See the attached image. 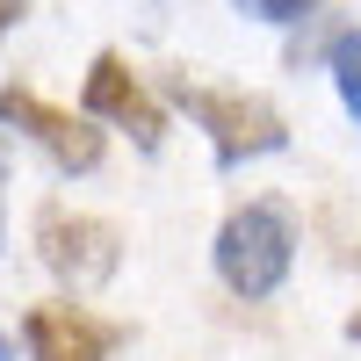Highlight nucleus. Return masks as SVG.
<instances>
[{
	"instance_id": "f257e3e1",
	"label": "nucleus",
	"mask_w": 361,
	"mask_h": 361,
	"mask_svg": "<svg viewBox=\"0 0 361 361\" xmlns=\"http://www.w3.org/2000/svg\"><path fill=\"white\" fill-rule=\"evenodd\" d=\"M296 260V238H289V217L275 202H253L217 231V275L238 289V296H275L282 275Z\"/></svg>"
},
{
	"instance_id": "f03ea898",
	"label": "nucleus",
	"mask_w": 361,
	"mask_h": 361,
	"mask_svg": "<svg viewBox=\"0 0 361 361\" xmlns=\"http://www.w3.org/2000/svg\"><path fill=\"white\" fill-rule=\"evenodd\" d=\"M173 102L195 116V123L217 137V159L224 166H238L246 152H282V116L275 109H260V102H246V94H209V87H173Z\"/></svg>"
},
{
	"instance_id": "7ed1b4c3",
	"label": "nucleus",
	"mask_w": 361,
	"mask_h": 361,
	"mask_svg": "<svg viewBox=\"0 0 361 361\" xmlns=\"http://www.w3.org/2000/svg\"><path fill=\"white\" fill-rule=\"evenodd\" d=\"M44 267L51 275H66L73 289H102L116 275V260H123V246H116L109 224H87V217H44Z\"/></svg>"
},
{
	"instance_id": "20e7f679",
	"label": "nucleus",
	"mask_w": 361,
	"mask_h": 361,
	"mask_svg": "<svg viewBox=\"0 0 361 361\" xmlns=\"http://www.w3.org/2000/svg\"><path fill=\"white\" fill-rule=\"evenodd\" d=\"M0 123H15V130H29L44 145V152L58 159V166H73V173H87L102 159V137L87 130V123H73V116H58V109H44L37 94H22V87H8L0 94Z\"/></svg>"
},
{
	"instance_id": "39448f33",
	"label": "nucleus",
	"mask_w": 361,
	"mask_h": 361,
	"mask_svg": "<svg viewBox=\"0 0 361 361\" xmlns=\"http://www.w3.org/2000/svg\"><path fill=\"white\" fill-rule=\"evenodd\" d=\"M109 347H116L109 325L80 318V311H66V304L29 311V361H102Z\"/></svg>"
},
{
	"instance_id": "423d86ee",
	"label": "nucleus",
	"mask_w": 361,
	"mask_h": 361,
	"mask_svg": "<svg viewBox=\"0 0 361 361\" xmlns=\"http://www.w3.org/2000/svg\"><path fill=\"white\" fill-rule=\"evenodd\" d=\"M87 116H116V123L137 130V145H159V109L137 94L123 58H94V73H87Z\"/></svg>"
},
{
	"instance_id": "0eeeda50",
	"label": "nucleus",
	"mask_w": 361,
	"mask_h": 361,
	"mask_svg": "<svg viewBox=\"0 0 361 361\" xmlns=\"http://www.w3.org/2000/svg\"><path fill=\"white\" fill-rule=\"evenodd\" d=\"M333 80H340V102L361 116V29L333 44Z\"/></svg>"
},
{
	"instance_id": "6e6552de",
	"label": "nucleus",
	"mask_w": 361,
	"mask_h": 361,
	"mask_svg": "<svg viewBox=\"0 0 361 361\" xmlns=\"http://www.w3.org/2000/svg\"><path fill=\"white\" fill-rule=\"evenodd\" d=\"M246 15H260V22H289V15H304L311 0H238Z\"/></svg>"
},
{
	"instance_id": "1a4fd4ad",
	"label": "nucleus",
	"mask_w": 361,
	"mask_h": 361,
	"mask_svg": "<svg viewBox=\"0 0 361 361\" xmlns=\"http://www.w3.org/2000/svg\"><path fill=\"white\" fill-rule=\"evenodd\" d=\"M0 361H15V347H8V333H0Z\"/></svg>"
},
{
	"instance_id": "9d476101",
	"label": "nucleus",
	"mask_w": 361,
	"mask_h": 361,
	"mask_svg": "<svg viewBox=\"0 0 361 361\" xmlns=\"http://www.w3.org/2000/svg\"><path fill=\"white\" fill-rule=\"evenodd\" d=\"M0 188H8V152H0Z\"/></svg>"
}]
</instances>
